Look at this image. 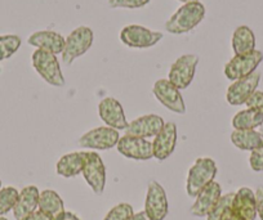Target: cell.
I'll list each match as a JSON object with an SVG mask.
<instances>
[{
  "mask_svg": "<svg viewBox=\"0 0 263 220\" xmlns=\"http://www.w3.org/2000/svg\"><path fill=\"white\" fill-rule=\"evenodd\" d=\"M0 189H2V181H0Z\"/></svg>",
  "mask_w": 263,
  "mask_h": 220,
  "instance_id": "cell-40",
  "label": "cell"
},
{
  "mask_svg": "<svg viewBox=\"0 0 263 220\" xmlns=\"http://www.w3.org/2000/svg\"><path fill=\"white\" fill-rule=\"evenodd\" d=\"M145 211L151 220H164L168 215V198L165 189L156 181L148 183Z\"/></svg>",
  "mask_w": 263,
  "mask_h": 220,
  "instance_id": "cell-12",
  "label": "cell"
},
{
  "mask_svg": "<svg viewBox=\"0 0 263 220\" xmlns=\"http://www.w3.org/2000/svg\"><path fill=\"white\" fill-rule=\"evenodd\" d=\"M255 204H257V215L263 220V187H258L255 191Z\"/></svg>",
  "mask_w": 263,
  "mask_h": 220,
  "instance_id": "cell-33",
  "label": "cell"
},
{
  "mask_svg": "<svg viewBox=\"0 0 263 220\" xmlns=\"http://www.w3.org/2000/svg\"><path fill=\"white\" fill-rule=\"evenodd\" d=\"M119 139H120V134L118 130L110 126H101V128L92 129L80 136L79 144L84 148L106 151L118 146Z\"/></svg>",
  "mask_w": 263,
  "mask_h": 220,
  "instance_id": "cell-8",
  "label": "cell"
},
{
  "mask_svg": "<svg viewBox=\"0 0 263 220\" xmlns=\"http://www.w3.org/2000/svg\"><path fill=\"white\" fill-rule=\"evenodd\" d=\"M179 2H182L183 4H187V3H194V2H199V0H179Z\"/></svg>",
  "mask_w": 263,
  "mask_h": 220,
  "instance_id": "cell-38",
  "label": "cell"
},
{
  "mask_svg": "<svg viewBox=\"0 0 263 220\" xmlns=\"http://www.w3.org/2000/svg\"><path fill=\"white\" fill-rule=\"evenodd\" d=\"M163 117L158 115H145L136 118L128 124L125 135L137 136V138H150L156 136L164 126Z\"/></svg>",
  "mask_w": 263,
  "mask_h": 220,
  "instance_id": "cell-16",
  "label": "cell"
},
{
  "mask_svg": "<svg viewBox=\"0 0 263 220\" xmlns=\"http://www.w3.org/2000/svg\"><path fill=\"white\" fill-rule=\"evenodd\" d=\"M222 196V189L217 182H212L196 196V201L191 207V214L197 217L208 216Z\"/></svg>",
  "mask_w": 263,
  "mask_h": 220,
  "instance_id": "cell-17",
  "label": "cell"
},
{
  "mask_svg": "<svg viewBox=\"0 0 263 220\" xmlns=\"http://www.w3.org/2000/svg\"><path fill=\"white\" fill-rule=\"evenodd\" d=\"M177 126L173 123H165L153 142L154 157L159 161L166 160L176 150Z\"/></svg>",
  "mask_w": 263,
  "mask_h": 220,
  "instance_id": "cell-15",
  "label": "cell"
},
{
  "mask_svg": "<svg viewBox=\"0 0 263 220\" xmlns=\"http://www.w3.org/2000/svg\"><path fill=\"white\" fill-rule=\"evenodd\" d=\"M88 186L96 194H102L106 186V168L102 158L96 152L85 153L84 168L82 171Z\"/></svg>",
  "mask_w": 263,
  "mask_h": 220,
  "instance_id": "cell-10",
  "label": "cell"
},
{
  "mask_svg": "<svg viewBox=\"0 0 263 220\" xmlns=\"http://www.w3.org/2000/svg\"><path fill=\"white\" fill-rule=\"evenodd\" d=\"M98 115L101 120L115 130H125L128 126L123 106L115 98H105L98 105Z\"/></svg>",
  "mask_w": 263,
  "mask_h": 220,
  "instance_id": "cell-14",
  "label": "cell"
},
{
  "mask_svg": "<svg viewBox=\"0 0 263 220\" xmlns=\"http://www.w3.org/2000/svg\"><path fill=\"white\" fill-rule=\"evenodd\" d=\"M204 18H205V7L200 2L183 4L166 21L165 30L174 35L187 34L194 30Z\"/></svg>",
  "mask_w": 263,
  "mask_h": 220,
  "instance_id": "cell-1",
  "label": "cell"
},
{
  "mask_svg": "<svg viewBox=\"0 0 263 220\" xmlns=\"http://www.w3.org/2000/svg\"><path fill=\"white\" fill-rule=\"evenodd\" d=\"M85 153L87 152H71L63 155L55 166L58 175L63 178H74L79 175L84 168Z\"/></svg>",
  "mask_w": 263,
  "mask_h": 220,
  "instance_id": "cell-22",
  "label": "cell"
},
{
  "mask_svg": "<svg viewBox=\"0 0 263 220\" xmlns=\"http://www.w3.org/2000/svg\"><path fill=\"white\" fill-rule=\"evenodd\" d=\"M133 212V207L129 204H119L114 206L103 220H129Z\"/></svg>",
  "mask_w": 263,
  "mask_h": 220,
  "instance_id": "cell-28",
  "label": "cell"
},
{
  "mask_svg": "<svg viewBox=\"0 0 263 220\" xmlns=\"http://www.w3.org/2000/svg\"><path fill=\"white\" fill-rule=\"evenodd\" d=\"M129 220H151V219L148 217V215L146 214L145 210H143V211H140V212H137V214L132 215L130 219Z\"/></svg>",
  "mask_w": 263,
  "mask_h": 220,
  "instance_id": "cell-36",
  "label": "cell"
},
{
  "mask_svg": "<svg viewBox=\"0 0 263 220\" xmlns=\"http://www.w3.org/2000/svg\"><path fill=\"white\" fill-rule=\"evenodd\" d=\"M93 39H95V35H93L92 29L87 26H80L70 32V35L65 40L63 52L61 53L62 62L69 66L80 55L85 54L92 47Z\"/></svg>",
  "mask_w": 263,
  "mask_h": 220,
  "instance_id": "cell-4",
  "label": "cell"
},
{
  "mask_svg": "<svg viewBox=\"0 0 263 220\" xmlns=\"http://www.w3.org/2000/svg\"><path fill=\"white\" fill-rule=\"evenodd\" d=\"M216 175V161L208 157L197 158L196 163L190 169L189 176H187V194L190 197H196L206 186L214 182Z\"/></svg>",
  "mask_w": 263,
  "mask_h": 220,
  "instance_id": "cell-2",
  "label": "cell"
},
{
  "mask_svg": "<svg viewBox=\"0 0 263 220\" xmlns=\"http://www.w3.org/2000/svg\"><path fill=\"white\" fill-rule=\"evenodd\" d=\"M22 220H52V219H50L49 216H47L44 212L40 211V210H36V211H34L32 214L27 215V216L24 217Z\"/></svg>",
  "mask_w": 263,
  "mask_h": 220,
  "instance_id": "cell-35",
  "label": "cell"
},
{
  "mask_svg": "<svg viewBox=\"0 0 263 220\" xmlns=\"http://www.w3.org/2000/svg\"><path fill=\"white\" fill-rule=\"evenodd\" d=\"M65 37L58 32L43 30V31H36L30 35L27 43L32 47L37 48V49L47 50L53 54H60L65 48Z\"/></svg>",
  "mask_w": 263,
  "mask_h": 220,
  "instance_id": "cell-19",
  "label": "cell"
},
{
  "mask_svg": "<svg viewBox=\"0 0 263 220\" xmlns=\"http://www.w3.org/2000/svg\"><path fill=\"white\" fill-rule=\"evenodd\" d=\"M245 105H247L248 108H253V110H257L263 113V92L255 90Z\"/></svg>",
  "mask_w": 263,
  "mask_h": 220,
  "instance_id": "cell-32",
  "label": "cell"
},
{
  "mask_svg": "<svg viewBox=\"0 0 263 220\" xmlns=\"http://www.w3.org/2000/svg\"><path fill=\"white\" fill-rule=\"evenodd\" d=\"M250 168L254 171H263V146L252 151L249 157Z\"/></svg>",
  "mask_w": 263,
  "mask_h": 220,
  "instance_id": "cell-31",
  "label": "cell"
},
{
  "mask_svg": "<svg viewBox=\"0 0 263 220\" xmlns=\"http://www.w3.org/2000/svg\"><path fill=\"white\" fill-rule=\"evenodd\" d=\"M31 62L36 72L53 87H63L65 77L61 70L57 55L43 49H36L32 53Z\"/></svg>",
  "mask_w": 263,
  "mask_h": 220,
  "instance_id": "cell-3",
  "label": "cell"
},
{
  "mask_svg": "<svg viewBox=\"0 0 263 220\" xmlns=\"http://www.w3.org/2000/svg\"><path fill=\"white\" fill-rule=\"evenodd\" d=\"M40 192L35 186H27L20 192L18 199L13 207V215L16 220H22L27 215L36 211L39 206Z\"/></svg>",
  "mask_w": 263,
  "mask_h": 220,
  "instance_id": "cell-20",
  "label": "cell"
},
{
  "mask_svg": "<svg viewBox=\"0 0 263 220\" xmlns=\"http://www.w3.org/2000/svg\"><path fill=\"white\" fill-rule=\"evenodd\" d=\"M20 192L13 187H6L0 189V216L8 214L13 210L17 199H18Z\"/></svg>",
  "mask_w": 263,
  "mask_h": 220,
  "instance_id": "cell-27",
  "label": "cell"
},
{
  "mask_svg": "<svg viewBox=\"0 0 263 220\" xmlns=\"http://www.w3.org/2000/svg\"><path fill=\"white\" fill-rule=\"evenodd\" d=\"M219 220H245V219H242V217H240L239 215L235 214V212L231 210V205H230V206L226 207V210L222 212Z\"/></svg>",
  "mask_w": 263,
  "mask_h": 220,
  "instance_id": "cell-34",
  "label": "cell"
},
{
  "mask_svg": "<svg viewBox=\"0 0 263 220\" xmlns=\"http://www.w3.org/2000/svg\"><path fill=\"white\" fill-rule=\"evenodd\" d=\"M153 93L156 99L171 110L172 112H176L178 115L186 113V105H184L183 97L177 87H174L169 80L160 79L154 84Z\"/></svg>",
  "mask_w": 263,
  "mask_h": 220,
  "instance_id": "cell-9",
  "label": "cell"
},
{
  "mask_svg": "<svg viewBox=\"0 0 263 220\" xmlns=\"http://www.w3.org/2000/svg\"><path fill=\"white\" fill-rule=\"evenodd\" d=\"M234 196H235V193H227V194H224V196H221L219 201L217 202V205L213 207V210L209 212L208 216H206V219L208 220H219L222 212L226 210V207H229L230 205L232 204Z\"/></svg>",
  "mask_w": 263,
  "mask_h": 220,
  "instance_id": "cell-29",
  "label": "cell"
},
{
  "mask_svg": "<svg viewBox=\"0 0 263 220\" xmlns=\"http://www.w3.org/2000/svg\"><path fill=\"white\" fill-rule=\"evenodd\" d=\"M60 220H80V219L74 214V212L65 211V214H63V216L61 217Z\"/></svg>",
  "mask_w": 263,
  "mask_h": 220,
  "instance_id": "cell-37",
  "label": "cell"
},
{
  "mask_svg": "<svg viewBox=\"0 0 263 220\" xmlns=\"http://www.w3.org/2000/svg\"><path fill=\"white\" fill-rule=\"evenodd\" d=\"M37 209L52 220H60L65 214V205H63L62 198L58 196L57 192L52 189H45L40 192Z\"/></svg>",
  "mask_w": 263,
  "mask_h": 220,
  "instance_id": "cell-21",
  "label": "cell"
},
{
  "mask_svg": "<svg viewBox=\"0 0 263 220\" xmlns=\"http://www.w3.org/2000/svg\"><path fill=\"white\" fill-rule=\"evenodd\" d=\"M199 57L196 54H183L171 66L168 80L179 90L190 87L195 77Z\"/></svg>",
  "mask_w": 263,
  "mask_h": 220,
  "instance_id": "cell-6",
  "label": "cell"
},
{
  "mask_svg": "<svg viewBox=\"0 0 263 220\" xmlns=\"http://www.w3.org/2000/svg\"><path fill=\"white\" fill-rule=\"evenodd\" d=\"M21 37L17 35H2L0 36V61L11 58L21 47Z\"/></svg>",
  "mask_w": 263,
  "mask_h": 220,
  "instance_id": "cell-26",
  "label": "cell"
},
{
  "mask_svg": "<svg viewBox=\"0 0 263 220\" xmlns=\"http://www.w3.org/2000/svg\"><path fill=\"white\" fill-rule=\"evenodd\" d=\"M231 142L236 148L242 151H254L263 146V134L257 130H234Z\"/></svg>",
  "mask_w": 263,
  "mask_h": 220,
  "instance_id": "cell-24",
  "label": "cell"
},
{
  "mask_svg": "<svg viewBox=\"0 0 263 220\" xmlns=\"http://www.w3.org/2000/svg\"><path fill=\"white\" fill-rule=\"evenodd\" d=\"M231 210L245 220H255L257 217V204L255 193L250 188L242 187L235 193L231 204Z\"/></svg>",
  "mask_w": 263,
  "mask_h": 220,
  "instance_id": "cell-18",
  "label": "cell"
},
{
  "mask_svg": "<svg viewBox=\"0 0 263 220\" xmlns=\"http://www.w3.org/2000/svg\"><path fill=\"white\" fill-rule=\"evenodd\" d=\"M161 39V32L153 31L140 25H129L120 31V40L129 48L146 49L156 45Z\"/></svg>",
  "mask_w": 263,
  "mask_h": 220,
  "instance_id": "cell-7",
  "label": "cell"
},
{
  "mask_svg": "<svg viewBox=\"0 0 263 220\" xmlns=\"http://www.w3.org/2000/svg\"><path fill=\"white\" fill-rule=\"evenodd\" d=\"M263 126V113L253 108H247L232 117L234 130H255Z\"/></svg>",
  "mask_w": 263,
  "mask_h": 220,
  "instance_id": "cell-25",
  "label": "cell"
},
{
  "mask_svg": "<svg viewBox=\"0 0 263 220\" xmlns=\"http://www.w3.org/2000/svg\"><path fill=\"white\" fill-rule=\"evenodd\" d=\"M263 61V53L260 50H254L252 53L242 55H235L224 66V76L231 82L244 79L255 72L258 66Z\"/></svg>",
  "mask_w": 263,
  "mask_h": 220,
  "instance_id": "cell-5",
  "label": "cell"
},
{
  "mask_svg": "<svg viewBox=\"0 0 263 220\" xmlns=\"http://www.w3.org/2000/svg\"><path fill=\"white\" fill-rule=\"evenodd\" d=\"M119 153L126 158L138 161H146L154 157L153 142L145 138H137V136L123 135L118 142Z\"/></svg>",
  "mask_w": 263,
  "mask_h": 220,
  "instance_id": "cell-11",
  "label": "cell"
},
{
  "mask_svg": "<svg viewBox=\"0 0 263 220\" xmlns=\"http://www.w3.org/2000/svg\"><path fill=\"white\" fill-rule=\"evenodd\" d=\"M232 50L235 55H242L255 50V35L250 27L239 26L232 34Z\"/></svg>",
  "mask_w": 263,
  "mask_h": 220,
  "instance_id": "cell-23",
  "label": "cell"
},
{
  "mask_svg": "<svg viewBox=\"0 0 263 220\" xmlns=\"http://www.w3.org/2000/svg\"><path fill=\"white\" fill-rule=\"evenodd\" d=\"M260 82V73L253 72L249 76L234 82L227 89L226 99L231 106H241L248 102L253 93L257 90Z\"/></svg>",
  "mask_w": 263,
  "mask_h": 220,
  "instance_id": "cell-13",
  "label": "cell"
},
{
  "mask_svg": "<svg viewBox=\"0 0 263 220\" xmlns=\"http://www.w3.org/2000/svg\"><path fill=\"white\" fill-rule=\"evenodd\" d=\"M0 220H8V219H7V217H4V216H0Z\"/></svg>",
  "mask_w": 263,
  "mask_h": 220,
  "instance_id": "cell-39",
  "label": "cell"
},
{
  "mask_svg": "<svg viewBox=\"0 0 263 220\" xmlns=\"http://www.w3.org/2000/svg\"><path fill=\"white\" fill-rule=\"evenodd\" d=\"M151 0H108V6L111 8H126L137 9L147 6Z\"/></svg>",
  "mask_w": 263,
  "mask_h": 220,
  "instance_id": "cell-30",
  "label": "cell"
}]
</instances>
